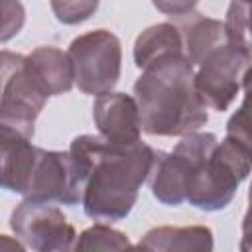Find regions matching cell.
I'll use <instances>...</instances> for the list:
<instances>
[{
	"instance_id": "obj_1",
	"label": "cell",
	"mask_w": 252,
	"mask_h": 252,
	"mask_svg": "<svg viewBox=\"0 0 252 252\" xmlns=\"http://www.w3.org/2000/svg\"><path fill=\"white\" fill-rule=\"evenodd\" d=\"M69 154L83 179L85 215L98 222L124 219L136 205L142 183L152 175L156 152L146 142L112 144L100 136H77Z\"/></svg>"
},
{
	"instance_id": "obj_2",
	"label": "cell",
	"mask_w": 252,
	"mask_h": 252,
	"mask_svg": "<svg viewBox=\"0 0 252 252\" xmlns=\"http://www.w3.org/2000/svg\"><path fill=\"white\" fill-rule=\"evenodd\" d=\"M142 132L150 136H189L209 120L195 87V67L185 55L163 57L134 83Z\"/></svg>"
},
{
	"instance_id": "obj_3",
	"label": "cell",
	"mask_w": 252,
	"mask_h": 252,
	"mask_svg": "<svg viewBox=\"0 0 252 252\" xmlns=\"http://www.w3.org/2000/svg\"><path fill=\"white\" fill-rule=\"evenodd\" d=\"M67 55L73 65L75 85L81 93L102 96L112 93L120 79L122 49L118 37L108 30H93L77 35Z\"/></svg>"
},
{
	"instance_id": "obj_4",
	"label": "cell",
	"mask_w": 252,
	"mask_h": 252,
	"mask_svg": "<svg viewBox=\"0 0 252 252\" xmlns=\"http://www.w3.org/2000/svg\"><path fill=\"white\" fill-rule=\"evenodd\" d=\"M47 102V94L33 81L26 65V55L2 51V98L0 128L14 130L26 138L33 136V126Z\"/></svg>"
},
{
	"instance_id": "obj_5",
	"label": "cell",
	"mask_w": 252,
	"mask_h": 252,
	"mask_svg": "<svg viewBox=\"0 0 252 252\" xmlns=\"http://www.w3.org/2000/svg\"><path fill=\"white\" fill-rule=\"evenodd\" d=\"M219 140L211 132H195L183 136L167 154H158L152 169V193L163 203L177 207L185 201V187L195 167L213 154Z\"/></svg>"
},
{
	"instance_id": "obj_6",
	"label": "cell",
	"mask_w": 252,
	"mask_h": 252,
	"mask_svg": "<svg viewBox=\"0 0 252 252\" xmlns=\"http://www.w3.org/2000/svg\"><path fill=\"white\" fill-rule=\"evenodd\" d=\"M16 238L33 252H75L79 234L55 203L24 199L10 217Z\"/></svg>"
},
{
	"instance_id": "obj_7",
	"label": "cell",
	"mask_w": 252,
	"mask_h": 252,
	"mask_svg": "<svg viewBox=\"0 0 252 252\" xmlns=\"http://www.w3.org/2000/svg\"><path fill=\"white\" fill-rule=\"evenodd\" d=\"M252 65V53L242 47L222 43L213 49L195 69V87L207 108L226 110L238 89L244 73Z\"/></svg>"
},
{
	"instance_id": "obj_8",
	"label": "cell",
	"mask_w": 252,
	"mask_h": 252,
	"mask_svg": "<svg viewBox=\"0 0 252 252\" xmlns=\"http://www.w3.org/2000/svg\"><path fill=\"white\" fill-rule=\"evenodd\" d=\"M26 199L55 205H77L83 201V179L69 150L53 152L39 148Z\"/></svg>"
},
{
	"instance_id": "obj_9",
	"label": "cell",
	"mask_w": 252,
	"mask_h": 252,
	"mask_svg": "<svg viewBox=\"0 0 252 252\" xmlns=\"http://www.w3.org/2000/svg\"><path fill=\"white\" fill-rule=\"evenodd\" d=\"M93 118L100 138L112 144L140 142L142 118L134 96L126 93H108L94 98Z\"/></svg>"
},
{
	"instance_id": "obj_10",
	"label": "cell",
	"mask_w": 252,
	"mask_h": 252,
	"mask_svg": "<svg viewBox=\"0 0 252 252\" xmlns=\"http://www.w3.org/2000/svg\"><path fill=\"white\" fill-rule=\"evenodd\" d=\"M0 136H2V187L26 197L30 179L35 169L39 148L33 146L30 138L8 128H0Z\"/></svg>"
},
{
	"instance_id": "obj_11",
	"label": "cell",
	"mask_w": 252,
	"mask_h": 252,
	"mask_svg": "<svg viewBox=\"0 0 252 252\" xmlns=\"http://www.w3.org/2000/svg\"><path fill=\"white\" fill-rule=\"evenodd\" d=\"M26 65L47 98L63 94L75 85V73L67 51H61L53 45L35 47L30 55H26Z\"/></svg>"
},
{
	"instance_id": "obj_12",
	"label": "cell",
	"mask_w": 252,
	"mask_h": 252,
	"mask_svg": "<svg viewBox=\"0 0 252 252\" xmlns=\"http://www.w3.org/2000/svg\"><path fill=\"white\" fill-rule=\"evenodd\" d=\"M175 22L181 32L185 57L191 61L193 67H197L213 49L224 43V26L215 18L193 12Z\"/></svg>"
},
{
	"instance_id": "obj_13",
	"label": "cell",
	"mask_w": 252,
	"mask_h": 252,
	"mask_svg": "<svg viewBox=\"0 0 252 252\" xmlns=\"http://www.w3.org/2000/svg\"><path fill=\"white\" fill-rule=\"evenodd\" d=\"M154 252H213L209 226H156L142 238Z\"/></svg>"
},
{
	"instance_id": "obj_14",
	"label": "cell",
	"mask_w": 252,
	"mask_h": 252,
	"mask_svg": "<svg viewBox=\"0 0 252 252\" xmlns=\"http://www.w3.org/2000/svg\"><path fill=\"white\" fill-rule=\"evenodd\" d=\"M169 55H185L181 32L175 24L163 22L150 26L144 30L134 43V61L138 69H146L152 63L169 57Z\"/></svg>"
},
{
	"instance_id": "obj_15",
	"label": "cell",
	"mask_w": 252,
	"mask_h": 252,
	"mask_svg": "<svg viewBox=\"0 0 252 252\" xmlns=\"http://www.w3.org/2000/svg\"><path fill=\"white\" fill-rule=\"evenodd\" d=\"M128 246L130 240L124 232L104 222H96L79 234L75 252H122Z\"/></svg>"
},
{
	"instance_id": "obj_16",
	"label": "cell",
	"mask_w": 252,
	"mask_h": 252,
	"mask_svg": "<svg viewBox=\"0 0 252 252\" xmlns=\"http://www.w3.org/2000/svg\"><path fill=\"white\" fill-rule=\"evenodd\" d=\"M222 26L226 43L252 53V2H232Z\"/></svg>"
},
{
	"instance_id": "obj_17",
	"label": "cell",
	"mask_w": 252,
	"mask_h": 252,
	"mask_svg": "<svg viewBox=\"0 0 252 252\" xmlns=\"http://www.w3.org/2000/svg\"><path fill=\"white\" fill-rule=\"evenodd\" d=\"M96 2H51V10L55 12V18L63 24H79L91 18L93 12H96Z\"/></svg>"
},
{
	"instance_id": "obj_18",
	"label": "cell",
	"mask_w": 252,
	"mask_h": 252,
	"mask_svg": "<svg viewBox=\"0 0 252 252\" xmlns=\"http://www.w3.org/2000/svg\"><path fill=\"white\" fill-rule=\"evenodd\" d=\"M2 41L14 37L24 26V8L18 2H2Z\"/></svg>"
},
{
	"instance_id": "obj_19",
	"label": "cell",
	"mask_w": 252,
	"mask_h": 252,
	"mask_svg": "<svg viewBox=\"0 0 252 252\" xmlns=\"http://www.w3.org/2000/svg\"><path fill=\"white\" fill-rule=\"evenodd\" d=\"M154 6L159 12H163L165 16L173 18V20H179V18H185V16L193 14L195 8H197L195 2H156Z\"/></svg>"
},
{
	"instance_id": "obj_20",
	"label": "cell",
	"mask_w": 252,
	"mask_h": 252,
	"mask_svg": "<svg viewBox=\"0 0 252 252\" xmlns=\"http://www.w3.org/2000/svg\"><path fill=\"white\" fill-rule=\"evenodd\" d=\"M240 252H252V185L248 191V209L242 219V238H240Z\"/></svg>"
},
{
	"instance_id": "obj_21",
	"label": "cell",
	"mask_w": 252,
	"mask_h": 252,
	"mask_svg": "<svg viewBox=\"0 0 252 252\" xmlns=\"http://www.w3.org/2000/svg\"><path fill=\"white\" fill-rule=\"evenodd\" d=\"M242 89H244V100H242V108L252 116V65L248 67V71L244 73L242 79Z\"/></svg>"
},
{
	"instance_id": "obj_22",
	"label": "cell",
	"mask_w": 252,
	"mask_h": 252,
	"mask_svg": "<svg viewBox=\"0 0 252 252\" xmlns=\"http://www.w3.org/2000/svg\"><path fill=\"white\" fill-rule=\"evenodd\" d=\"M0 252H26V248H24V244L18 238L2 234V238H0Z\"/></svg>"
},
{
	"instance_id": "obj_23",
	"label": "cell",
	"mask_w": 252,
	"mask_h": 252,
	"mask_svg": "<svg viewBox=\"0 0 252 252\" xmlns=\"http://www.w3.org/2000/svg\"><path fill=\"white\" fill-rule=\"evenodd\" d=\"M122 252H154V250H152L146 242H142V240H140L138 244H130V246H128V248H124Z\"/></svg>"
}]
</instances>
